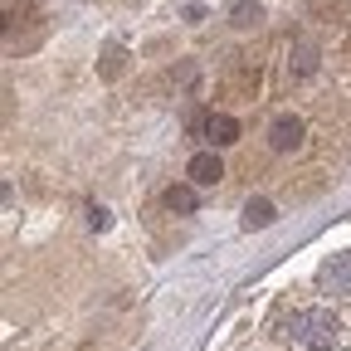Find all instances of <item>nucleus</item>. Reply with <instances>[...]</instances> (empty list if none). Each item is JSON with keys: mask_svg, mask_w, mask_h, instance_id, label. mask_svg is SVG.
Returning a JSON list of instances; mask_svg holds the SVG:
<instances>
[{"mask_svg": "<svg viewBox=\"0 0 351 351\" xmlns=\"http://www.w3.org/2000/svg\"><path fill=\"white\" fill-rule=\"evenodd\" d=\"M288 337L302 351H327L337 341V317L327 307H302V313H293V322H288Z\"/></svg>", "mask_w": 351, "mask_h": 351, "instance_id": "nucleus-1", "label": "nucleus"}, {"mask_svg": "<svg viewBox=\"0 0 351 351\" xmlns=\"http://www.w3.org/2000/svg\"><path fill=\"white\" fill-rule=\"evenodd\" d=\"M317 283L332 298H351V254H327L322 269H317Z\"/></svg>", "mask_w": 351, "mask_h": 351, "instance_id": "nucleus-2", "label": "nucleus"}, {"mask_svg": "<svg viewBox=\"0 0 351 351\" xmlns=\"http://www.w3.org/2000/svg\"><path fill=\"white\" fill-rule=\"evenodd\" d=\"M186 176H191V186H219V181H225V161H219L215 156V147L210 152H195L191 161H186Z\"/></svg>", "mask_w": 351, "mask_h": 351, "instance_id": "nucleus-3", "label": "nucleus"}, {"mask_svg": "<svg viewBox=\"0 0 351 351\" xmlns=\"http://www.w3.org/2000/svg\"><path fill=\"white\" fill-rule=\"evenodd\" d=\"M269 147H274V152H298V147H302V117H293V112L274 117V127H269Z\"/></svg>", "mask_w": 351, "mask_h": 351, "instance_id": "nucleus-4", "label": "nucleus"}, {"mask_svg": "<svg viewBox=\"0 0 351 351\" xmlns=\"http://www.w3.org/2000/svg\"><path fill=\"white\" fill-rule=\"evenodd\" d=\"M200 132H205L210 147H234V142H239V122H234L230 112H210Z\"/></svg>", "mask_w": 351, "mask_h": 351, "instance_id": "nucleus-5", "label": "nucleus"}, {"mask_svg": "<svg viewBox=\"0 0 351 351\" xmlns=\"http://www.w3.org/2000/svg\"><path fill=\"white\" fill-rule=\"evenodd\" d=\"M288 69H293V78H313V73L322 69V49H317L313 39L293 44V54H288Z\"/></svg>", "mask_w": 351, "mask_h": 351, "instance_id": "nucleus-6", "label": "nucleus"}, {"mask_svg": "<svg viewBox=\"0 0 351 351\" xmlns=\"http://www.w3.org/2000/svg\"><path fill=\"white\" fill-rule=\"evenodd\" d=\"M278 219V205L274 200H249L244 205V230H269Z\"/></svg>", "mask_w": 351, "mask_h": 351, "instance_id": "nucleus-7", "label": "nucleus"}, {"mask_svg": "<svg viewBox=\"0 0 351 351\" xmlns=\"http://www.w3.org/2000/svg\"><path fill=\"white\" fill-rule=\"evenodd\" d=\"M263 20V5H258V0H234V5H230V25L234 29H254Z\"/></svg>", "mask_w": 351, "mask_h": 351, "instance_id": "nucleus-8", "label": "nucleus"}, {"mask_svg": "<svg viewBox=\"0 0 351 351\" xmlns=\"http://www.w3.org/2000/svg\"><path fill=\"white\" fill-rule=\"evenodd\" d=\"M195 191H200V186H171V191H166V205H171V210H181V215H191V210L200 205Z\"/></svg>", "mask_w": 351, "mask_h": 351, "instance_id": "nucleus-9", "label": "nucleus"}, {"mask_svg": "<svg viewBox=\"0 0 351 351\" xmlns=\"http://www.w3.org/2000/svg\"><path fill=\"white\" fill-rule=\"evenodd\" d=\"M88 225H93V230H108V210L93 205V210H88Z\"/></svg>", "mask_w": 351, "mask_h": 351, "instance_id": "nucleus-10", "label": "nucleus"}, {"mask_svg": "<svg viewBox=\"0 0 351 351\" xmlns=\"http://www.w3.org/2000/svg\"><path fill=\"white\" fill-rule=\"evenodd\" d=\"M117 69H122V49H108V64H103V73H108V78H117Z\"/></svg>", "mask_w": 351, "mask_h": 351, "instance_id": "nucleus-11", "label": "nucleus"}]
</instances>
